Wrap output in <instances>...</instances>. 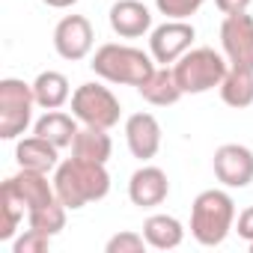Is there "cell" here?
<instances>
[{
	"instance_id": "d4e9b609",
	"label": "cell",
	"mask_w": 253,
	"mask_h": 253,
	"mask_svg": "<svg viewBox=\"0 0 253 253\" xmlns=\"http://www.w3.org/2000/svg\"><path fill=\"white\" fill-rule=\"evenodd\" d=\"M51 247V235L39 232V229H24L15 241H12V253H45Z\"/></svg>"
},
{
	"instance_id": "484cf974",
	"label": "cell",
	"mask_w": 253,
	"mask_h": 253,
	"mask_svg": "<svg viewBox=\"0 0 253 253\" xmlns=\"http://www.w3.org/2000/svg\"><path fill=\"white\" fill-rule=\"evenodd\" d=\"M203 3H206V0H155V6H158L161 15H167V18H185V21H188Z\"/></svg>"
},
{
	"instance_id": "e0dca14e",
	"label": "cell",
	"mask_w": 253,
	"mask_h": 253,
	"mask_svg": "<svg viewBox=\"0 0 253 253\" xmlns=\"http://www.w3.org/2000/svg\"><path fill=\"white\" fill-rule=\"evenodd\" d=\"M143 235L152 250H176L185 241V226L173 214H149L143 223Z\"/></svg>"
},
{
	"instance_id": "603a6c76",
	"label": "cell",
	"mask_w": 253,
	"mask_h": 253,
	"mask_svg": "<svg viewBox=\"0 0 253 253\" xmlns=\"http://www.w3.org/2000/svg\"><path fill=\"white\" fill-rule=\"evenodd\" d=\"M66 206H63V200L57 197V200H51V203H45V206H39V209H33V211H27V226H33V229H39V232H45V235H60L63 229H66Z\"/></svg>"
},
{
	"instance_id": "8992f818",
	"label": "cell",
	"mask_w": 253,
	"mask_h": 253,
	"mask_svg": "<svg viewBox=\"0 0 253 253\" xmlns=\"http://www.w3.org/2000/svg\"><path fill=\"white\" fill-rule=\"evenodd\" d=\"M72 113L84 125H95V128H113L119 122V98L110 92V86L101 84H81L72 92Z\"/></svg>"
},
{
	"instance_id": "ac0fdd59",
	"label": "cell",
	"mask_w": 253,
	"mask_h": 253,
	"mask_svg": "<svg viewBox=\"0 0 253 253\" xmlns=\"http://www.w3.org/2000/svg\"><path fill=\"white\" fill-rule=\"evenodd\" d=\"M72 155H75V158H84V161H98V164H107V161H110V155H113V140H110L107 128L84 125V128L75 134Z\"/></svg>"
},
{
	"instance_id": "9c48e42d",
	"label": "cell",
	"mask_w": 253,
	"mask_h": 253,
	"mask_svg": "<svg viewBox=\"0 0 253 253\" xmlns=\"http://www.w3.org/2000/svg\"><path fill=\"white\" fill-rule=\"evenodd\" d=\"M214 176L223 188H247L253 182V152L241 143H223L211 158Z\"/></svg>"
},
{
	"instance_id": "9a60e30c",
	"label": "cell",
	"mask_w": 253,
	"mask_h": 253,
	"mask_svg": "<svg viewBox=\"0 0 253 253\" xmlns=\"http://www.w3.org/2000/svg\"><path fill=\"white\" fill-rule=\"evenodd\" d=\"M9 182H12V188L18 191V197L24 200L27 211H33V209H39V206H45V203L57 200L54 179H48V173L18 167V173H15V176H9Z\"/></svg>"
},
{
	"instance_id": "7402d4cb",
	"label": "cell",
	"mask_w": 253,
	"mask_h": 253,
	"mask_svg": "<svg viewBox=\"0 0 253 253\" xmlns=\"http://www.w3.org/2000/svg\"><path fill=\"white\" fill-rule=\"evenodd\" d=\"M24 200L18 197V191L12 188V182L6 179L3 185H0V241H12L21 220H24Z\"/></svg>"
},
{
	"instance_id": "6da1fadb",
	"label": "cell",
	"mask_w": 253,
	"mask_h": 253,
	"mask_svg": "<svg viewBox=\"0 0 253 253\" xmlns=\"http://www.w3.org/2000/svg\"><path fill=\"white\" fill-rule=\"evenodd\" d=\"M54 191L63 200L69 211H78L89 203H98L110 194V173L107 164L84 161V158H66L54 170Z\"/></svg>"
},
{
	"instance_id": "4316f807",
	"label": "cell",
	"mask_w": 253,
	"mask_h": 253,
	"mask_svg": "<svg viewBox=\"0 0 253 253\" xmlns=\"http://www.w3.org/2000/svg\"><path fill=\"white\" fill-rule=\"evenodd\" d=\"M235 232L250 244L253 241V206H247L241 214H238V223H235Z\"/></svg>"
},
{
	"instance_id": "7c38bea8",
	"label": "cell",
	"mask_w": 253,
	"mask_h": 253,
	"mask_svg": "<svg viewBox=\"0 0 253 253\" xmlns=\"http://www.w3.org/2000/svg\"><path fill=\"white\" fill-rule=\"evenodd\" d=\"M170 194V179L161 167H152V164H143L140 170L131 173L128 179V200L140 209H155L167 200Z\"/></svg>"
},
{
	"instance_id": "83f0119b",
	"label": "cell",
	"mask_w": 253,
	"mask_h": 253,
	"mask_svg": "<svg viewBox=\"0 0 253 253\" xmlns=\"http://www.w3.org/2000/svg\"><path fill=\"white\" fill-rule=\"evenodd\" d=\"M214 6H217L223 15H238V12H247L250 0H214Z\"/></svg>"
},
{
	"instance_id": "3957f363",
	"label": "cell",
	"mask_w": 253,
	"mask_h": 253,
	"mask_svg": "<svg viewBox=\"0 0 253 253\" xmlns=\"http://www.w3.org/2000/svg\"><path fill=\"white\" fill-rule=\"evenodd\" d=\"M89 69L107 81V84H125V86H140L152 72H155V57L143 54L134 45H119L107 42L92 54Z\"/></svg>"
},
{
	"instance_id": "4fadbf2b",
	"label": "cell",
	"mask_w": 253,
	"mask_h": 253,
	"mask_svg": "<svg viewBox=\"0 0 253 253\" xmlns=\"http://www.w3.org/2000/svg\"><path fill=\"white\" fill-rule=\"evenodd\" d=\"M110 30L122 39H140L143 33L152 30V12L140 0H116L107 12Z\"/></svg>"
},
{
	"instance_id": "f1b7e54d",
	"label": "cell",
	"mask_w": 253,
	"mask_h": 253,
	"mask_svg": "<svg viewBox=\"0 0 253 253\" xmlns=\"http://www.w3.org/2000/svg\"><path fill=\"white\" fill-rule=\"evenodd\" d=\"M45 6H51V9H69V6H75L78 0H42Z\"/></svg>"
},
{
	"instance_id": "44dd1931",
	"label": "cell",
	"mask_w": 253,
	"mask_h": 253,
	"mask_svg": "<svg viewBox=\"0 0 253 253\" xmlns=\"http://www.w3.org/2000/svg\"><path fill=\"white\" fill-rule=\"evenodd\" d=\"M220 98L223 104L241 110V107H250L253 104V69H238V66H229L226 78L220 81Z\"/></svg>"
},
{
	"instance_id": "ffe728a7",
	"label": "cell",
	"mask_w": 253,
	"mask_h": 253,
	"mask_svg": "<svg viewBox=\"0 0 253 253\" xmlns=\"http://www.w3.org/2000/svg\"><path fill=\"white\" fill-rule=\"evenodd\" d=\"M33 95H36V104L45 107V110H60L69 98H72V89H69V78L63 72H39L36 81H33Z\"/></svg>"
},
{
	"instance_id": "5b68a950",
	"label": "cell",
	"mask_w": 253,
	"mask_h": 253,
	"mask_svg": "<svg viewBox=\"0 0 253 253\" xmlns=\"http://www.w3.org/2000/svg\"><path fill=\"white\" fill-rule=\"evenodd\" d=\"M33 107H36L33 84H24L21 78L0 81V137L18 140L33 122Z\"/></svg>"
},
{
	"instance_id": "52a82bcc",
	"label": "cell",
	"mask_w": 253,
	"mask_h": 253,
	"mask_svg": "<svg viewBox=\"0 0 253 253\" xmlns=\"http://www.w3.org/2000/svg\"><path fill=\"white\" fill-rule=\"evenodd\" d=\"M197 39L194 24H188L185 18H167L164 24H158L149 36V54L155 57V63H176L179 57H185L191 51Z\"/></svg>"
},
{
	"instance_id": "2e32d148",
	"label": "cell",
	"mask_w": 253,
	"mask_h": 253,
	"mask_svg": "<svg viewBox=\"0 0 253 253\" xmlns=\"http://www.w3.org/2000/svg\"><path fill=\"white\" fill-rule=\"evenodd\" d=\"M137 92L149 101V104H155V107H170V104H176L185 92H182V86H179V81H176V72L173 69H155L140 86H137Z\"/></svg>"
},
{
	"instance_id": "5bb4252c",
	"label": "cell",
	"mask_w": 253,
	"mask_h": 253,
	"mask_svg": "<svg viewBox=\"0 0 253 253\" xmlns=\"http://www.w3.org/2000/svg\"><path fill=\"white\" fill-rule=\"evenodd\" d=\"M15 161H18V167H24V170L51 173V170H57V164H60V149H57L51 140H45V137H39V134H30V137H21V140L15 143Z\"/></svg>"
},
{
	"instance_id": "277c9868",
	"label": "cell",
	"mask_w": 253,
	"mask_h": 253,
	"mask_svg": "<svg viewBox=\"0 0 253 253\" xmlns=\"http://www.w3.org/2000/svg\"><path fill=\"white\" fill-rule=\"evenodd\" d=\"M173 72L185 95H200L220 86L229 66H226V57H220L214 48H191L185 57L176 60Z\"/></svg>"
},
{
	"instance_id": "cb8c5ba5",
	"label": "cell",
	"mask_w": 253,
	"mask_h": 253,
	"mask_svg": "<svg viewBox=\"0 0 253 253\" xmlns=\"http://www.w3.org/2000/svg\"><path fill=\"white\" fill-rule=\"evenodd\" d=\"M146 247H149L146 235L125 229V232H116V235H110V238H107L104 253H146Z\"/></svg>"
},
{
	"instance_id": "30bf717a",
	"label": "cell",
	"mask_w": 253,
	"mask_h": 253,
	"mask_svg": "<svg viewBox=\"0 0 253 253\" xmlns=\"http://www.w3.org/2000/svg\"><path fill=\"white\" fill-rule=\"evenodd\" d=\"M92 24L84 15H66L54 27V51L69 63L86 60L92 51Z\"/></svg>"
},
{
	"instance_id": "ba28073f",
	"label": "cell",
	"mask_w": 253,
	"mask_h": 253,
	"mask_svg": "<svg viewBox=\"0 0 253 253\" xmlns=\"http://www.w3.org/2000/svg\"><path fill=\"white\" fill-rule=\"evenodd\" d=\"M220 45L229 66L253 69V15H226L220 24Z\"/></svg>"
},
{
	"instance_id": "d6986e66",
	"label": "cell",
	"mask_w": 253,
	"mask_h": 253,
	"mask_svg": "<svg viewBox=\"0 0 253 253\" xmlns=\"http://www.w3.org/2000/svg\"><path fill=\"white\" fill-rule=\"evenodd\" d=\"M78 131H81V128H78V122H75V113L69 116V113H63V110H45V116L36 119V128H33V134L51 140L57 149L72 146Z\"/></svg>"
},
{
	"instance_id": "8fae6325",
	"label": "cell",
	"mask_w": 253,
	"mask_h": 253,
	"mask_svg": "<svg viewBox=\"0 0 253 253\" xmlns=\"http://www.w3.org/2000/svg\"><path fill=\"white\" fill-rule=\"evenodd\" d=\"M125 143L137 161H152L161 149V122L152 113H131L125 119Z\"/></svg>"
},
{
	"instance_id": "f546056e",
	"label": "cell",
	"mask_w": 253,
	"mask_h": 253,
	"mask_svg": "<svg viewBox=\"0 0 253 253\" xmlns=\"http://www.w3.org/2000/svg\"><path fill=\"white\" fill-rule=\"evenodd\" d=\"M250 253H253V241H250Z\"/></svg>"
},
{
	"instance_id": "7a4b0ae2",
	"label": "cell",
	"mask_w": 253,
	"mask_h": 253,
	"mask_svg": "<svg viewBox=\"0 0 253 253\" xmlns=\"http://www.w3.org/2000/svg\"><path fill=\"white\" fill-rule=\"evenodd\" d=\"M232 226H235V200L226 191L209 188L197 194V200L191 203V235L197 238V244L217 247L226 241Z\"/></svg>"
}]
</instances>
